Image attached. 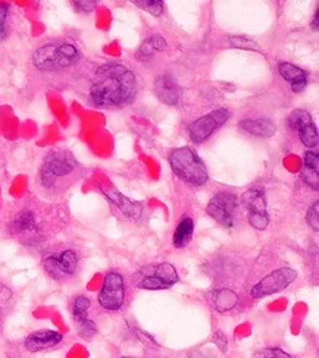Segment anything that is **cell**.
<instances>
[{"label":"cell","mask_w":319,"mask_h":358,"mask_svg":"<svg viewBox=\"0 0 319 358\" xmlns=\"http://www.w3.org/2000/svg\"><path fill=\"white\" fill-rule=\"evenodd\" d=\"M68 213L62 206L28 197L9 207L4 217L5 234L25 247H40L67 227Z\"/></svg>","instance_id":"cell-1"},{"label":"cell","mask_w":319,"mask_h":358,"mask_svg":"<svg viewBox=\"0 0 319 358\" xmlns=\"http://www.w3.org/2000/svg\"><path fill=\"white\" fill-rule=\"evenodd\" d=\"M137 94L134 73L123 64L102 65L90 87V101L97 108H121L130 104Z\"/></svg>","instance_id":"cell-2"},{"label":"cell","mask_w":319,"mask_h":358,"mask_svg":"<svg viewBox=\"0 0 319 358\" xmlns=\"http://www.w3.org/2000/svg\"><path fill=\"white\" fill-rule=\"evenodd\" d=\"M83 175V168L75 156L65 148H55L44 156L39 171L40 188L55 196L72 187Z\"/></svg>","instance_id":"cell-3"},{"label":"cell","mask_w":319,"mask_h":358,"mask_svg":"<svg viewBox=\"0 0 319 358\" xmlns=\"http://www.w3.org/2000/svg\"><path fill=\"white\" fill-rule=\"evenodd\" d=\"M81 57L80 49L74 43L50 41L34 52L33 64L43 72H64L77 66Z\"/></svg>","instance_id":"cell-4"},{"label":"cell","mask_w":319,"mask_h":358,"mask_svg":"<svg viewBox=\"0 0 319 358\" xmlns=\"http://www.w3.org/2000/svg\"><path fill=\"white\" fill-rule=\"evenodd\" d=\"M170 165L174 173L193 187L208 184L209 175L206 165L191 147H179L170 153Z\"/></svg>","instance_id":"cell-5"},{"label":"cell","mask_w":319,"mask_h":358,"mask_svg":"<svg viewBox=\"0 0 319 358\" xmlns=\"http://www.w3.org/2000/svg\"><path fill=\"white\" fill-rule=\"evenodd\" d=\"M43 267L44 272L52 279L57 282H67L79 275L81 259L74 248H57L46 252Z\"/></svg>","instance_id":"cell-6"},{"label":"cell","mask_w":319,"mask_h":358,"mask_svg":"<svg viewBox=\"0 0 319 358\" xmlns=\"http://www.w3.org/2000/svg\"><path fill=\"white\" fill-rule=\"evenodd\" d=\"M133 282L140 289H168L178 282V273L175 267L170 263L147 264L142 267L139 272H135V275L133 276Z\"/></svg>","instance_id":"cell-7"},{"label":"cell","mask_w":319,"mask_h":358,"mask_svg":"<svg viewBox=\"0 0 319 358\" xmlns=\"http://www.w3.org/2000/svg\"><path fill=\"white\" fill-rule=\"evenodd\" d=\"M238 210V199L231 191H219L210 199L206 213L219 225L233 228Z\"/></svg>","instance_id":"cell-8"},{"label":"cell","mask_w":319,"mask_h":358,"mask_svg":"<svg viewBox=\"0 0 319 358\" xmlns=\"http://www.w3.org/2000/svg\"><path fill=\"white\" fill-rule=\"evenodd\" d=\"M97 301L106 311H118L125 301V282L121 273L112 271L104 276Z\"/></svg>","instance_id":"cell-9"},{"label":"cell","mask_w":319,"mask_h":358,"mask_svg":"<svg viewBox=\"0 0 319 358\" xmlns=\"http://www.w3.org/2000/svg\"><path fill=\"white\" fill-rule=\"evenodd\" d=\"M241 204L245 206L249 223L259 231H265L269 225V215L266 212V197L262 188H250L241 197Z\"/></svg>","instance_id":"cell-10"},{"label":"cell","mask_w":319,"mask_h":358,"mask_svg":"<svg viewBox=\"0 0 319 358\" xmlns=\"http://www.w3.org/2000/svg\"><path fill=\"white\" fill-rule=\"evenodd\" d=\"M297 278V273L290 267H283L278 271H273L264 279H261L256 285L252 288L250 295L253 298H264L268 295L276 294L278 291L285 289L288 285H292L294 279Z\"/></svg>","instance_id":"cell-11"},{"label":"cell","mask_w":319,"mask_h":358,"mask_svg":"<svg viewBox=\"0 0 319 358\" xmlns=\"http://www.w3.org/2000/svg\"><path fill=\"white\" fill-rule=\"evenodd\" d=\"M231 113L230 110L226 109H218L210 112L202 117L194 121L190 127H189V134L190 138L194 143H203L206 141L212 134H214L218 128H221L228 119H230Z\"/></svg>","instance_id":"cell-12"},{"label":"cell","mask_w":319,"mask_h":358,"mask_svg":"<svg viewBox=\"0 0 319 358\" xmlns=\"http://www.w3.org/2000/svg\"><path fill=\"white\" fill-rule=\"evenodd\" d=\"M91 307L90 298L84 295H79L74 298L72 303V319L75 322V327H77V332L83 339H93L97 334V326L96 323L90 319L88 310Z\"/></svg>","instance_id":"cell-13"},{"label":"cell","mask_w":319,"mask_h":358,"mask_svg":"<svg viewBox=\"0 0 319 358\" xmlns=\"http://www.w3.org/2000/svg\"><path fill=\"white\" fill-rule=\"evenodd\" d=\"M288 125L299 132L300 141L308 148L318 147V129L313 124L312 116L306 110L297 109L292 112V115L288 116Z\"/></svg>","instance_id":"cell-14"},{"label":"cell","mask_w":319,"mask_h":358,"mask_svg":"<svg viewBox=\"0 0 319 358\" xmlns=\"http://www.w3.org/2000/svg\"><path fill=\"white\" fill-rule=\"evenodd\" d=\"M62 341H64V335L60 332L43 329V331L29 334L24 341V347L29 352H40V351L52 350L57 347Z\"/></svg>","instance_id":"cell-15"},{"label":"cell","mask_w":319,"mask_h":358,"mask_svg":"<svg viewBox=\"0 0 319 358\" xmlns=\"http://www.w3.org/2000/svg\"><path fill=\"white\" fill-rule=\"evenodd\" d=\"M104 196L111 200V203L114 206L118 207V210L123 213L125 217L128 219H140L142 213H143V206L140 203H135L133 200H130L128 197H125L124 194H121L115 189H106L103 188Z\"/></svg>","instance_id":"cell-16"},{"label":"cell","mask_w":319,"mask_h":358,"mask_svg":"<svg viewBox=\"0 0 319 358\" xmlns=\"http://www.w3.org/2000/svg\"><path fill=\"white\" fill-rule=\"evenodd\" d=\"M155 93L166 104H177L181 99V90L171 76H162L156 80Z\"/></svg>","instance_id":"cell-17"},{"label":"cell","mask_w":319,"mask_h":358,"mask_svg":"<svg viewBox=\"0 0 319 358\" xmlns=\"http://www.w3.org/2000/svg\"><path fill=\"white\" fill-rule=\"evenodd\" d=\"M278 71L281 73V77L290 83L292 90L294 93H300L303 90L306 88L308 85V73L300 69L299 66L293 65V64H288V62H283L278 66Z\"/></svg>","instance_id":"cell-18"},{"label":"cell","mask_w":319,"mask_h":358,"mask_svg":"<svg viewBox=\"0 0 319 358\" xmlns=\"http://www.w3.org/2000/svg\"><path fill=\"white\" fill-rule=\"evenodd\" d=\"M240 128L259 138H269L276 134V125L269 119H245L240 122Z\"/></svg>","instance_id":"cell-19"},{"label":"cell","mask_w":319,"mask_h":358,"mask_svg":"<svg viewBox=\"0 0 319 358\" xmlns=\"http://www.w3.org/2000/svg\"><path fill=\"white\" fill-rule=\"evenodd\" d=\"M165 49H166L165 38L161 36H151L142 44L139 50H137V59L142 62H146V61H149V59L154 57L156 53H159Z\"/></svg>","instance_id":"cell-20"},{"label":"cell","mask_w":319,"mask_h":358,"mask_svg":"<svg viewBox=\"0 0 319 358\" xmlns=\"http://www.w3.org/2000/svg\"><path fill=\"white\" fill-rule=\"evenodd\" d=\"M194 234V222L191 217H184L179 223L175 229L174 234V245L177 248H184L189 245V243L191 241Z\"/></svg>","instance_id":"cell-21"},{"label":"cell","mask_w":319,"mask_h":358,"mask_svg":"<svg viewBox=\"0 0 319 358\" xmlns=\"http://www.w3.org/2000/svg\"><path fill=\"white\" fill-rule=\"evenodd\" d=\"M214 306L217 310L219 311H228L234 308V306L238 301V296L236 295V292L230 291V289H219L214 294Z\"/></svg>","instance_id":"cell-22"},{"label":"cell","mask_w":319,"mask_h":358,"mask_svg":"<svg viewBox=\"0 0 319 358\" xmlns=\"http://www.w3.org/2000/svg\"><path fill=\"white\" fill-rule=\"evenodd\" d=\"M134 5L146 9L151 15H155V17H159L163 10L162 0H137V2H134Z\"/></svg>","instance_id":"cell-23"},{"label":"cell","mask_w":319,"mask_h":358,"mask_svg":"<svg viewBox=\"0 0 319 358\" xmlns=\"http://www.w3.org/2000/svg\"><path fill=\"white\" fill-rule=\"evenodd\" d=\"M9 34V6L0 3V41L6 40Z\"/></svg>","instance_id":"cell-24"},{"label":"cell","mask_w":319,"mask_h":358,"mask_svg":"<svg viewBox=\"0 0 319 358\" xmlns=\"http://www.w3.org/2000/svg\"><path fill=\"white\" fill-rule=\"evenodd\" d=\"M252 358H293L290 354L284 352L281 348L277 347H271V348H265L257 351L256 354H253Z\"/></svg>","instance_id":"cell-25"},{"label":"cell","mask_w":319,"mask_h":358,"mask_svg":"<svg viewBox=\"0 0 319 358\" xmlns=\"http://www.w3.org/2000/svg\"><path fill=\"white\" fill-rule=\"evenodd\" d=\"M301 179L305 181L312 189L318 191L319 188V172L318 171H312L308 168H303L301 171Z\"/></svg>","instance_id":"cell-26"},{"label":"cell","mask_w":319,"mask_h":358,"mask_svg":"<svg viewBox=\"0 0 319 358\" xmlns=\"http://www.w3.org/2000/svg\"><path fill=\"white\" fill-rule=\"evenodd\" d=\"M318 210H319V206H318V201L313 203V206L308 210V215H306V220H308V225L313 229V231H318L319 228V217H318Z\"/></svg>","instance_id":"cell-27"},{"label":"cell","mask_w":319,"mask_h":358,"mask_svg":"<svg viewBox=\"0 0 319 358\" xmlns=\"http://www.w3.org/2000/svg\"><path fill=\"white\" fill-rule=\"evenodd\" d=\"M305 168L319 172V156H318L316 148H315V150H309L305 155Z\"/></svg>","instance_id":"cell-28"},{"label":"cell","mask_w":319,"mask_h":358,"mask_svg":"<svg viewBox=\"0 0 319 358\" xmlns=\"http://www.w3.org/2000/svg\"><path fill=\"white\" fill-rule=\"evenodd\" d=\"M230 43L233 44V46L236 48H243V49H250V50H257V46L256 43L249 40V38H245V37H231L230 38Z\"/></svg>","instance_id":"cell-29"},{"label":"cell","mask_w":319,"mask_h":358,"mask_svg":"<svg viewBox=\"0 0 319 358\" xmlns=\"http://www.w3.org/2000/svg\"><path fill=\"white\" fill-rule=\"evenodd\" d=\"M74 5H75V8H77V10L84 12V13H88L96 8V2H87V0H84V2L83 0H80V2H74Z\"/></svg>","instance_id":"cell-30"},{"label":"cell","mask_w":319,"mask_h":358,"mask_svg":"<svg viewBox=\"0 0 319 358\" xmlns=\"http://www.w3.org/2000/svg\"><path fill=\"white\" fill-rule=\"evenodd\" d=\"M312 29H313V31H318V29H319V10H318V9H316V12H315V17H313Z\"/></svg>","instance_id":"cell-31"},{"label":"cell","mask_w":319,"mask_h":358,"mask_svg":"<svg viewBox=\"0 0 319 358\" xmlns=\"http://www.w3.org/2000/svg\"><path fill=\"white\" fill-rule=\"evenodd\" d=\"M123 358H134V357H123Z\"/></svg>","instance_id":"cell-32"}]
</instances>
